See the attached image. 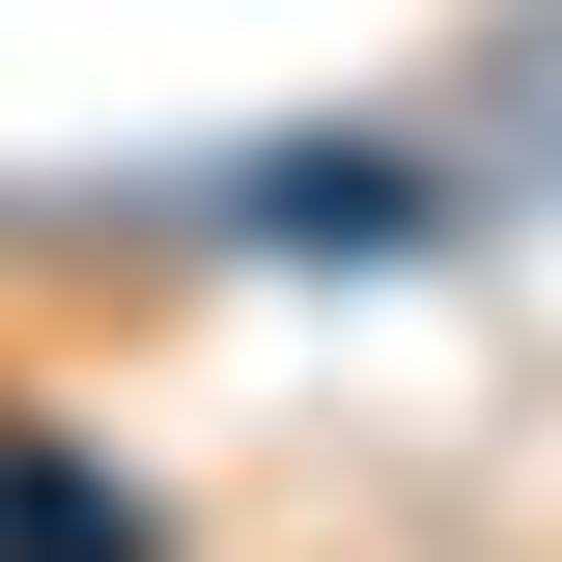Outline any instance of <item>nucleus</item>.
I'll return each mask as SVG.
<instances>
[{
  "instance_id": "obj_1",
  "label": "nucleus",
  "mask_w": 562,
  "mask_h": 562,
  "mask_svg": "<svg viewBox=\"0 0 562 562\" xmlns=\"http://www.w3.org/2000/svg\"><path fill=\"white\" fill-rule=\"evenodd\" d=\"M0 562H169V506H140L85 422H29V394H0Z\"/></svg>"
}]
</instances>
